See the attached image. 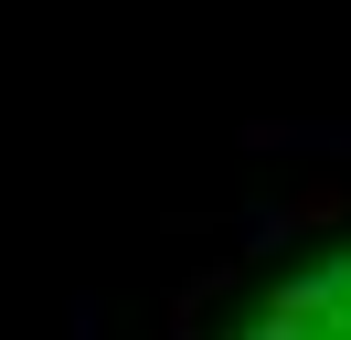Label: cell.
<instances>
[{
    "label": "cell",
    "instance_id": "cell-1",
    "mask_svg": "<svg viewBox=\"0 0 351 340\" xmlns=\"http://www.w3.org/2000/svg\"><path fill=\"white\" fill-rule=\"evenodd\" d=\"M234 340H351V255H330V266L287 276V287L266 298Z\"/></svg>",
    "mask_w": 351,
    "mask_h": 340
}]
</instances>
